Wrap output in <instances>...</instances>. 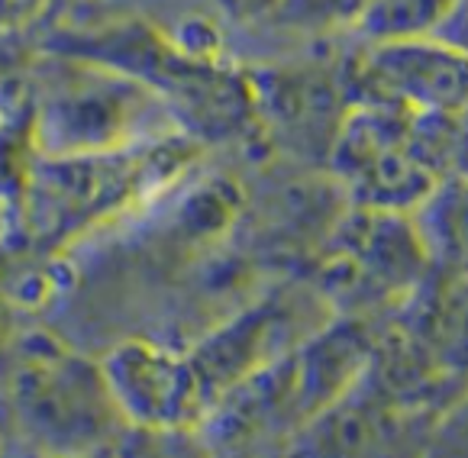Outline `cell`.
<instances>
[{
  "label": "cell",
  "instance_id": "obj_1",
  "mask_svg": "<svg viewBox=\"0 0 468 458\" xmlns=\"http://www.w3.org/2000/svg\"><path fill=\"white\" fill-rule=\"evenodd\" d=\"M4 407L10 458H75L97 445L120 442L130 430L103 365L39 333L10 346Z\"/></svg>",
  "mask_w": 468,
  "mask_h": 458
},
{
  "label": "cell",
  "instance_id": "obj_8",
  "mask_svg": "<svg viewBox=\"0 0 468 458\" xmlns=\"http://www.w3.org/2000/svg\"><path fill=\"white\" fill-rule=\"evenodd\" d=\"M101 365L120 413L136 430L204 423L207 400L187 356L143 339H130L107 352Z\"/></svg>",
  "mask_w": 468,
  "mask_h": 458
},
{
  "label": "cell",
  "instance_id": "obj_12",
  "mask_svg": "<svg viewBox=\"0 0 468 458\" xmlns=\"http://www.w3.org/2000/svg\"><path fill=\"white\" fill-rule=\"evenodd\" d=\"M427 458H468V394L446 413Z\"/></svg>",
  "mask_w": 468,
  "mask_h": 458
},
{
  "label": "cell",
  "instance_id": "obj_16",
  "mask_svg": "<svg viewBox=\"0 0 468 458\" xmlns=\"http://www.w3.org/2000/svg\"><path fill=\"white\" fill-rule=\"evenodd\" d=\"M339 4H343V10H346V14H349L352 20H356V16L362 14V10H366V4H368V0H339Z\"/></svg>",
  "mask_w": 468,
  "mask_h": 458
},
{
  "label": "cell",
  "instance_id": "obj_11",
  "mask_svg": "<svg viewBox=\"0 0 468 458\" xmlns=\"http://www.w3.org/2000/svg\"><path fill=\"white\" fill-rule=\"evenodd\" d=\"M123 458H217L210 436H200L194 426L172 430H136L130 426L120 439Z\"/></svg>",
  "mask_w": 468,
  "mask_h": 458
},
{
  "label": "cell",
  "instance_id": "obj_5",
  "mask_svg": "<svg viewBox=\"0 0 468 458\" xmlns=\"http://www.w3.org/2000/svg\"><path fill=\"white\" fill-rule=\"evenodd\" d=\"M430 265L413 213L358 207V213L339 223L320 291L336 307L366 314L413 297Z\"/></svg>",
  "mask_w": 468,
  "mask_h": 458
},
{
  "label": "cell",
  "instance_id": "obj_6",
  "mask_svg": "<svg viewBox=\"0 0 468 458\" xmlns=\"http://www.w3.org/2000/svg\"><path fill=\"white\" fill-rule=\"evenodd\" d=\"M326 304L324 291L284 288L204 336L187 358L197 371L207 413L236 384L288 358L310 336H317L326 326Z\"/></svg>",
  "mask_w": 468,
  "mask_h": 458
},
{
  "label": "cell",
  "instance_id": "obj_15",
  "mask_svg": "<svg viewBox=\"0 0 468 458\" xmlns=\"http://www.w3.org/2000/svg\"><path fill=\"white\" fill-rule=\"evenodd\" d=\"M75 458H123V452H120V442H107L90 452H81V455H75Z\"/></svg>",
  "mask_w": 468,
  "mask_h": 458
},
{
  "label": "cell",
  "instance_id": "obj_10",
  "mask_svg": "<svg viewBox=\"0 0 468 458\" xmlns=\"http://www.w3.org/2000/svg\"><path fill=\"white\" fill-rule=\"evenodd\" d=\"M452 10L455 0H368L356 23L372 42L420 39L440 36Z\"/></svg>",
  "mask_w": 468,
  "mask_h": 458
},
{
  "label": "cell",
  "instance_id": "obj_2",
  "mask_svg": "<svg viewBox=\"0 0 468 458\" xmlns=\"http://www.w3.org/2000/svg\"><path fill=\"white\" fill-rule=\"evenodd\" d=\"M185 145L175 139L126 145L90 155H42L29 171L27 217L39 240L58 242L113 207L130 204L149 185H162L185 162Z\"/></svg>",
  "mask_w": 468,
  "mask_h": 458
},
{
  "label": "cell",
  "instance_id": "obj_3",
  "mask_svg": "<svg viewBox=\"0 0 468 458\" xmlns=\"http://www.w3.org/2000/svg\"><path fill=\"white\" fill-rule=\"evenodd\" d=\"M159 97L133 75L107 65H78L39 101L33 145L42 155H90L162 139L152 117Z\"/></svg>",
  "mask_w": 468,
  "mask_h": 458
},
{
  "label": "cell",
  "instance_id": "obj_14",
  "mask_svg": "<svg viewBox=\"0 0 468 458\" xmlns=\"http://www.w3.org/2000/svg\"><path fill=\"white\" fill-rule=\"evenodd\" d=\"M42 4H46V0H4V20H10L16 27V23L36 16V10H39Z\"/></svg>",
  "mask_w": 468,
  "mask_h": 458
},
{
  "label": "cell",
  "instance_id": "obj_4",
  "mask_svg": "<svg viewBox=\"0 0 468 458\" xmlns=\"http://www.w3.org/2000/svg\"><path fill=\"white\" fill-rule=\"evenodd\" d=\"M449 407L388 384L368 365L336 404L297 430L294 458H427Z\"/></svg>",
  "mask_w": 468,
  "mask_h": 458
},
{
  "label": "cell",
  "instance_id": "obj_9",
  "mask_svg": "<svg viewBox=\"0 0 468 458\" xmlns=\"http://www.w3.org/2000/svg\"><path fill=\"white\" fill-rule=\"evenodd\" d=\"M436 272L468 274V171L446 175L413 210Z\"/></svg>",
  "mask_w": 468,
  "mask_h": 458
},
{
  "label": "cell",
  "instance_id": "obj_7",
  "mask_svg": "<svg viewBox=\"0 0 468 458\" xmlns=\"http://www.w3.org/2000/svg\"><path fill=\"white\" fill-rule=\"evenodd\" d=\"M358 101L455 120L468 103V52L442 36L372 42L358 59Z\"/></svg>",
  "mask_w": 468,
  "mask_h": 458
},
{
  "label": "cell",
  "instance_id": "obj_13",
  "mask_svg": "<svg viewBox=\"0 0 468 458\" xmlns=\"http://www.w3.org/2000/svg\"><path fill=\"white\" fill-rule=\"evenodd\" d=\"M440 36L468 52V0H455V10L449 14V20H446V27L440 29Z\"/></svg>",
  "mask_w": 468,
  "mask_h": 458
}]
</instances>
